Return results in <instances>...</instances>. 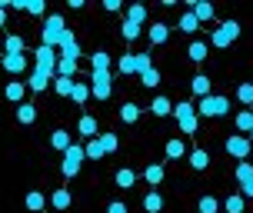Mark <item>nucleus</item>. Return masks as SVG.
I'll use <instances>...</instances> for the list:
<instances>
[{
  "label": "nucleus",
  "instance_id": "6e6552de",
  "mask_svg": "<svg viewBox=\"0 0 253 213\" xmlns=\"http://www.w3.org/2000/svg\"><path fill=\"white\" fill-rule=\"evenodd\" d=\"M250 147H253V140L243 137V133H233V137H227V153L233 157V160H240V163L250 157Z\"/></svg>",
  "mask_w": 253,
  "mask_h": 213
},
{
  "label": "nucleus",
  "instance_id": "f03ea898",
  "mask_svg": "<svg viewBox=\"0 0 253 213\" xmlns=\"http://www.w3.org/2000/svg\"><path fill=\"white\" fill-rule=\"evenodd\" d=\"M197 113H200L203 120H216V117H227L230 113V100L223 93H210V97H203L197 103Z\"/></svg>",
  "mask_w": 253,
  "mask_h": 213
},
{
  "label": "nucleus",
  "instance_id": "c756f323",
  "mask_svg": "<svg viewBox=\"0 0 253 213\" xmlns=\"http://www.w3.org/2000/svg\"><path fill=\"white\" fill-rule=\"evenodd\" d=\"M50 203H53V210H67V207L74 203V197H70V190H53Z\"/></svg>",
  "mask_w": 253,
  "mask_h": 213
},
{
  "label": "nucleus",
  "instance_id": "f8f14e48",
  "mask_svg": "<svg viewBox=\"0 0 253 213\" xmlns=\"http://www.w3.org/2000/svg\"><path fill=\"white\" fill-rule=\"evenodd\" d=\"M3 97L20 107V103H24V97H27V84H24V80H10V84L3 87Z\"/></svg>",
  "mask_w": 253,
  "mask_h": 213
},
{
  "label": "nucleus",
  "instance_id": "1a4fd4ad",
  "mask_svg": "<svg viewBox=\"0 0 253 213\" xmlns=\"http://www.w3.org/2000/svg\"><path fill=\"white\" fill-rule=\"evenodd\" d=\"M0 63H3V70H7V74H13L17 80H20V77L27 74V67H30V57H27V53H3Z\"/></svg>",
  "mask_w": 253,
  "mask_h": 213
},
{
  "label": "nucleus",
  "instance_id": "a211bd4d",
  "mask_svg": "<svg viewBox=\"0 0 253 213\" xmlns=\"http://www.w3.org/2000/svg\"><path fill=\"white\" fill-rule=\"evenodd\" d=\"M60 57H70V60H80V40L74 37V30L67 34V40L60 43Z\"/></svg>",
  "mask_w": 253,
  "mask_h": 213
},
{
  "label": "nucleus",
  "instance_id": "ea45409f",
  "mask_svg": "<svg viewBox=\"0 0 253 213\" xmlns=\"http://www.w3.org/2000/svg\"><path fill=\"white\" fill-rule=\"evenodd\" d=\"M70 100H74L77 107H84V103L90 100V84H74V93H70Z\"/></svg>",
  "mask_w": 253,
  "mask_h": 213
},
{
  "label": "nucleus",
  "instance_id": "473e14b6",
  "mask_svg": "<svg viewBox=\"0 0 253 213\" xmlns=\"http://www.w3.org/2000/svg\"><path fill=\"white\" fill-rule=\"evenodd\" d=\"M187 57L193 63H203V60H207V43H203V40H193V43L187 47Z\"/></svg>",
  "mask_w": 253,
  "mask_h": 213
},
{
  "label": "nucleus",
  "instance_id": "39448f33",
  "mask_svg": "<svg viewBox=\"0 0 253 213\" xmlns=\"http://www.w3.org/2000/svg\"><path fill=\"white\" fill-rule=\"evenodd\" d=\"M57 60H60V50H53L47 43H40L37 50H34V70H40V74H47V77H57Z\"/></svg>",
  "mask_w": 253,
  "mask_h": 213
},
{
  "label": "nucleus",
  "instance_id": "f704fd0d",
  "mask_svg": "<svg viewBox=\"0 0 253 213\" xmlns=\"http://www.w3.org/2000/svg\"><path fill=\"white\" fill-rule=\"evenodd\" d=\"M74 84H77V80H70V77H53V84H50V87L57 90L60 97H70V93H74Z\"/></svg>",
  "mask_w": 253,
  "mask_h": 213
},
{
  "label": "nucleus",
  "instance_id": "49530a36",
  "mask_svg": "<svg viewBox=\"0 0 253 213\" xmlns=\"http://www.w3.org/2000/svg\"><path fill=\"white\" fill-rule=\"evenodd\" d=\"M27 13L30 17H47V3L43 0H27Z\"/></svg>",
  "mask_w": 253,
  "mask_h": 213
},
{
  "label": "nucleus",
  "instance_id": "3c124183",
  "mask_svg": "<svg viewBox=\"0 0 253 213\" xmlns=\"http://www.w3.org/2000/svg\"><path fill=\"white\" fill-rule=\"evenodd\" d=\"M7 24V7H0V27Z\"/></svg>",
  "mask_w": 253,
  "mask_h": 213
},
{
  "label": "nucleus",
  "instance_id": "393cba45",
  "mask_svg": "<svg viewBox=\"0 0 253 213\" xmlns=\"http://www.w3.org/2000/svg\"><path fill=\"white\" fill-rule=\"evenodd\" d=\"M17 120H20V124L24 127H30L34 124V120H37V107H34V103H20V107H17Z\"/></svg>",
  "mask_w": 253,
  "mask_h": 213
},
{
  "label": "nucleus",
  "instance_id": "4468645a",
  "mask_svg": "<svg viewBox=\"0 0 253 213\" xmlns=\"http://www.w3.org/2000/svg\"><path fill=\"white\" fill-rule=\"evenodd\" d=\"M190 90H193V97H210V90H213V84H210V77L207 74H197L193 80H190Z\"/></svg>",
  "mask_w": 253,
  "mask_h": 213
},
{
  "label": "nucleus",
  "instance_id": "7ed1b4c3",
  "mask_svg": "<svg viewBox=\"0 0 253 213\" xmlns=\"http://www.w3.org/2000/svg\"><path fill=\"white\" fill-rule=\"evenodd\" d=\"M173 117H177V124H180V133H187V137H193V133H197L200 120H197V107H193L190 100L173 103Z\"/></svg>",
  "mask_w": 253,
  "mask_h": 213
},
{
  "label": "nucleus",
  "instance_id": "4c0bfd02",
  "mask_svg": "<svg viewBox=\"0 0 253 213\" xmlns=\"http://www.w3.org/2000/svg\"><path fill=\"white\" fill-rule=\"evenodd\" d=\"M84 153H87V160H103V157H107V153H103V147H100V140H97V137L84 143Z\"/></svg>",
  "mask_w": 253,
  "mask_h": 213
},
{
  "label": "nucleus",
  "instance_id": "bb28decb",
  "mask_svg": "<svg viewBox=\"0 0 253 213\" xmlns=\"http://www.w3.org/2000/svg\"><path fill=\"white\" fill-rule=\"evenodd\" d=\"M27 50V40L20 34H10V37L3 40V53H24Z\"/></svg>",
  "mask_w": 253,
  "mask_h": 213
},
{
  "label": "nucleus",
  "instance_id": "a878e982",
  "mask_svg": "<svg viewBox=\"0 0 253 213\" xmlns=\"http://www.w3.org/2000/svg\"><path fill=\"white\" fill-rule=\"evenodd\" d=\"M140 113H143V110H140L137 103H133V100H126L124 107H120V120H124V124H137V120H140Z\"/></svg>",
  "mask_w": 253,
  "mask_h": 213
},
{
  "label": "nucleus",
  "instance_id": "6ab92c4d",
  "mask_svg": "<svg viewBox=\"0 0 253 213\" xmlns=\"http://www.w3.org/2000/svg\"><path fill=\"white\" fill-rule=\"evenodd\" d=\"M53 84V77H47V74H40V70H34L30 74V80H27V90H34V93H43V90Z\"/></svg>",
  "mask_w": 253,
  "mask_h": 213
},
{
  "label": "nucleus",
  "instance_id": "79ce46f5",
  "mask_svg": "<svg viewBox=\"0 0 253 213\" xmlns=\"http://www.w3.org/2000/svg\"><path fill=\"white\" fill-rule=\"evenodd\" d=\"M100 147H103V153H117V147H120V140H117V133H100Z\"/></svg>",
  "mask_w": 253,
  "mask_h": 213
},
{
  "label": "nucleus",
  "instance_id": "e433bc0d",
  "mask_svg": "<svg viewBox=\"0 0 253 213\" xmlns=\"http://www.w3.org/2000/svg\"><path fill=\"white\" fill-rule=\"evenodd\" d=\"M110 63H114V60H110V53L97 50L93 57H90V70H110Z\"/></svg>",
  "mask_w": 253,
  "mask_h": 213
},
{
  "label": "nucleus",
  "instance_id": "a18cd8bd",
  "mask_svg": "<svg viewBox=\"0 0 253 213\" xmlns=\"http://www.w3.org/2000/svg\"><path fill=\"white\" fill-rule=\"evenodd\" d=\"M237 180H240V187L247 183V180H253V163H237Z\"/></svg>",
  "mask_w": 253,
  "mask_h": 213
},
{
  "label": "nucleus",
  "instance_id": "b1692460",
  "mask_svg": "<svg viewBox=\"0 0 253 213\" xmlns=\"http://www.w3.org/2000/svg\"><path fill=\"white\" fill-rule=\"evenodd\" d=\"M150 113H153V117H170V113H173V103H170V97H153Z\"/></svg>",
  "mask_w": 253,
  "mask_h": 213
},
{
  "label": "nucleus",
  "instance_id": "c9c22d12",
  "mask_svg": "<svg viewBox=\"0 0 253 213\" xmlns=\"http://www.w3.org/2000/svg\"><path fill=\"white\" fill-rule=\"evenodd\" d=\"M223 210H227V213H243V210H247V200H243L240 193H230L227 200H223Z\"/></svg>",
  "mask_w": 253,
  "mask_h": 213
},
{
  "label": "nucleus",
  "instance_id": "412c9836",
  "mask_svg": "<svg viewBox=\"0 0 253 213\" xmlns=\"http://www.w3.org/2000/svg\"><path fill=\"white\" fill-rule=\"evenodd\" d=\"M124 20L143 27V20H147V7H143V3H126V17H124Z\"/></svg>",
  "mask_w": 253,
  "mask_h": 213
},
{
  "label": "nucleus",
  "instance_id": "423d86ee",
  "mask_svg": "<svg viewBox=\"0 0 253 213\" xmlns=\"http://www.w3.org/2000/svg\"><path fill=\"white\" fill-rule=\"evenodd\" d=\"M237 37H240V24H237V20H223V24H220L213 34H210V47H216V50H227V47H230Z\"/></svg>",
  "mask_w": 253,
  "mask_h": 213
},
{
  "label": "nucleus",
  "instance_id": "2eb2a0df",
  "mask_svg": "<svg viewBox=\"0 0 253 213\" xmlns=\"http://www.w3.org/2000/svg\"><path fill=\"white\" fill-rule=\"evenodd\" d=\"M187 160H190V167H193L197 173H203V170L210 167V153L203 150V147H197V150H190V153H187Z\"/></svg>",
  "mask_w": 253,
  "mask_h": 213
},
{
  "label": "nucleus",
  "instance_id": "37998d69",
  "mask_svg": "<svg viewBox=\"0 0 253 213\" xmlns=\"http://www.w3.org/2000/svg\"><path fill=\"white\" fill-rule=\"evenodd\" d=\"M197 210L200 213H220V200H216V197H200Z\"/></svg>",
  "mask_w": 253,
  "mask_h": 213
},
{
  "label": "nucleus",
  "instance_id": "0eeeda50",
  "mask_svg": "<svg viewBox=\"0 0 253 213\" xmlns=\"http://www.w3.org/2000/svg\"><path fill=\"white\" fill-rule=\"evenodd\" d=\"M87 160V153H84V143H70L67 150H63V163H60V173L63 176H77L80 173V167Z\"/></svg>",
  "mask_w": 253,
  "mask_h": 213
},
{
  "label": "nucleus",
  "instance_id": "864d4df0",
  "mask_svg": "<svg viewBox=\"0 0 253 213\" xmlns=\"http://www.w3.org/2000/svg\"><path fill=\"white\" fill-rule=\"evenodd\" d=\"M0 50H3V47H0Z\"/></svg>",
  "mask_w": 253,
  "mask_h": 213
},
{
  "label": "nucleus",
  "instance_id": "f3484780",
  "mask_svg": "<svg viewBox=\"0 0 253 213\" xmlns=\"http://www.w3.org/2000/svg\"><path fill=\"white\" fill-rule=\"evenodd\" d=\"M147 37H150L153 47H160V43H167V37H170V27L160 24V20H153V27L147 30Z\"/></svg>",
  "mask_w": 253,
  "mask_h": 213
},
{
  "label": "nucleus",
  "instance_id": "f257e3e1",
  "mask_svg": "<svg viewBox=\"0 0 253 213\" xmlns=\"http://www.w3.org/2000/svg\"><path fill=\"white\" fill-rule=\"evenodd\" d=\"M67 20H63L60 13H47L43 17V30H40V43H47L53 50H60V43L67 40Z\"/></svg>",
  "mask_w": 253,
  "mask_h": 213
},
{
  "label": "nucleus",
  "instance_id": "8fccbe9b",
  "mask_svg": "<svg viewBox=\"0 0 253 213\" xmlns=\"http://www.w3.org/2000/svg\"><path fill=\"white\" fill-rule=\"evenodd\" d=\"M240 197H243V200H253V180H247V183H243Z\"/></svg>",
  "mask_w": 253,
  "mask_h": 213
},
{
  "label": "nucleus",
  "instance_id": "c03bdc74",
  "mask_svg": "<svg viewBox=\"0 0 253 213\" xmlns=\"http://www.w3.org/2000/svg\"><path fill=\"white\" fill-rule=\"evenodd\" d=\"M237 100H240L243 107H250L253 103V84H240V87H237Z\"/></svg>",
  "mask_w": 253,
  "mask_h": 213
},
{
  "label": "nucleus",
  "instance_id": "58836bf2",
  "mask_svg": "<svg viewBox=\"0 0 253 213\" xmlns=\"http://www.w3.org/2000/svg\"><path fill=\"white\" fill-rule=\"evenodd\" d=\"M140 34H143V27H137V24H130V20H124V24H120V37H124L126 43H133V40H137Z\"/></svg>",
  "mask_w": 253,
  "mask_h": 213
},
{
  "label": "nucleus",
  "instance_id": "ddd939ff",
  "mask_svg": "<svg viewBox=\"0 0 253 213\" xmlns=\"http://www.w3.org/2000/svg\"><path fill=\"white\" fill-rule=\"evenodd\" d=\"M164 176H167V167H164V163H150V167L143 170V180L150 183V190L160 187V183H164Z\"/></svg>",
  "mask_w": 253,
  "mask_h": 213
},
{
  "label": "nucleus",
  "instance_id": "2f4dec72",
  "mask_svg": "<svg viewBox=\"0 0 253 213\" xmlns=\"http://www.w3.org/2000/svg\"><path fill=\"white\" fill-rule=\"evenodd\" d=\"M70 143H74V140H70V133H67V130H53V133H50V147H53V150L63 153Z\"/></svg>",
  "mask_w": 253,
  "mask_h": 213
},
{
  "label": "nucleus",
  "instance_id": "603ef678",
  "mask_svg": "<svg viewBox=\"0 0 253 213\" xmlns=\"http://www.w3.org/2000/svg\"><path fill=\"white\" fill-rule=\"evenodd\" d=\"M250 140H253V130H250Z\"/></svg>",
  "mask_w": 253,
  "mask_h": 213
},
{
  "label": "nucleus",
  "instance_id": "5701e85b",
  "mask_svg": "<svg viewBox=\"0 0 253 213\" xmlns=\"http://www.w3.org/2000/svg\"><path fill=\"white\" fill-rule=\"evenodd\" d=\"M24 207H27L30 213H40L43 207H47V197H43L40 190H30V193H27V200H24Z\"/></svg>",
  "mask_w": 253,
  "mask_h": 213
},
{
  "label": "nucleus",
  "instance_id": "72a5a7b5",
  "mask_svg": "<svg viewBox=\"0 0 253 213\" xmlns=\"http://www.w3.org/2000/svg\"><path fill=\"white\" fill-rule=\"evenodd\" d=\"M197 30H200V20H197L190 10L180 13V34H197Z\"/></svg>",
  "mask_w": 253,
  "mask_h": 213
},
{
  "label": "nucleus",
  "instance_id": "de8ad7c7",
  "mask_svg": "<svg viewBox=\"0 0 253 213\" xmlns=\"http://www.w3.org/2000/svg\"><path fill=\"white\" fill-rule=\"evenodd\" d=\"M103 10L107 13H120L124 10V0H103Z\"/></svg>",
  "mask_w": 253,
  "mask_h": 213
},
{
  "label": "nucleus",
  "instance_id": "aec40b11",
  "mask_svg": "<svg viewBox=\"0 0 253 213\" xmlns=\"http://www.w3.org/2000/svg\"><path fill=\"white\" fill-rule=\"evenodd\" d=\"M117 70H120L124 77H133V74L140 77V70H137V53H124V57L117 60Z\"/></svg>",
  "mask_w": 253,
  "mask_h": 213
},
{
  "label": "nucleus",
  "instance_id": "dca6fc26",
  "mask_svg": "<svg viewBox=\"0 0 253 213\" xmlns=\"http://www.w3.org/2000/svg\"><path fill=\"white\" fill-rule=\"evenodd\" d=\"M187 157V143L183 137H170L167 140V160H183Z\"/></svg>",
  "mask_w": 253,
  "mask_h": 213
},
{
  "label": "nucleus",
  "instance_id": "09e8293b",
  "mask_svg": "<svg viewBox=\"0 0 253 213\" xmlns=\"http://www.w3.org/2000/svg\"><path fill=\"white\" fill-rule=\"evenodd\" d=\"M107 213H126V203L124 200H114L110 207H107Z\"/></svg>",
  "mask_w": 253,
  "mask_h": 213
},
{
  "label": "nucleus",
  "instance_id": "20e7f679",
  "mask_svg": "<svg viewBox=\"0 0 253 213\" xmlns=\"http://www.w3.org/2000/svg\"><path fill=\"white\" fill-rule=\"evenodd\" d=\"M110 93H114V77L110 70H90V97L93 100H110Z\"/></svg>",
  "mask_w": 253,
  "mask_h": 213
},
{
  "label": "nucleus",
  "instance_id": "9d476101",
  "mask_svg": "<svg viewBox=\"0 0 253 213\" xmlns=\"http://www.w3.org/2000/svg\"><path fill=\"white\" fill-rule=\"evenodd\" d=\"M190 13H193L200 24H213V17H216L213 3H207V0H190Z\"/></svg>",
  "mask_w": 253,
  "mask_h": 213
},
{
  "label": "nucleus",
  "instance_id": "c85d7f7f",
  "mask_svg": "<svg viewBox=\"0 0 253 213\" xmlns=\"http://www.w3.org/2000/svg\"><path fill=\"white\" fill-rule=\"evenodd\" d=\"M117 187H124V190H130L133 187V183H137V173H133V170H130V167H120V170H117Z\"/></svg>",
  "mask_w": 253,
  "mask_h": 213
},
{
  "label": "nucleus",
  "instance_id": "7c9ffc66",
  "mask_svg": "<svg viewBox=\"0 0 253 213\" xmlns=\"http://www.w3.org/2000/svg\"><path fill=\"white\" fill-rule=\"evenodd\" d=\"M143 210H147V213H160V210H164V197H160L157 190H150V193L143 197Z\"/></svg>",
  "mask_w": 253,
  "mask_h": 213
},
{
  "label": "nucleus",
  "instance_id": "4be33fe9",
  "mask_svg": "<svg viewBox=\"0 0 253 213\" xmlns=\"http://www.w3.org/2000/svg\"><path fill=\"white\" fill-rule=\"evenodd\" d=\"M77 67H80V60L60 57V60H57V77H70V80H77Z\"/></svg>",
  "mask_w": 253,
  "mask_h": 213
},
{
  "label": "nucleus",
  "instance_id": "9b49d317",
  "mask_svg": "<svg viewBox=\"0 0 253 213\" xmlns=\"http://www.w3.org/2000/svg\"><path fill=\"white\" fill-rule=\"evenodd\" d=\"M77 137H87V140L100 137V124H97V117H90V113H84V117L77 120Z\"/></svg>",
  "mask_w": 253,
  "mask_h": 213
},
{
  "label": "nucleus",
  "instance_id": "cd10ccee",
  "mask_svg": "<svg viewBox=\"0 0 253 213\" xmlns=\"http://www.w3.org/2000/svg\"><path fill=\"white\" fill-rule=\"evenodd\" d=\"M233 124H237V130H240L243 137H250V130H253V110H240Z\"/></svg>",
  "mask_w": 253,
  "mask_h": 213
},
{
  "label": "nucleus",
  "instance_id": "a19ab883",
  "mask_svg": "<svg viewBox=\"0 0 253 213\" xmlns=\"http://www.w3.org/2000/svg\"><path fill=\"white\" fill-rule=\"evenodd\" d=\"M140 84H143V87H160V70H157V67H150V70H143V74H140Z\"/></svg>",
  "mask_w": 253,
  "mask_h": 213
}]
</instances>
